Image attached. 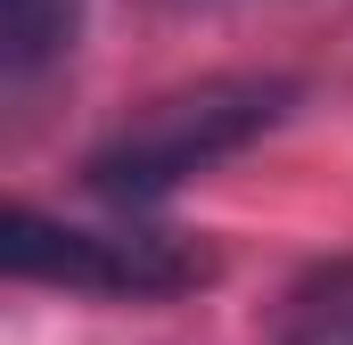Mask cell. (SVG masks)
<instances>
[{
    "label": "cell",
    "instance_id": "obj_2",
    "mask_svg": "<svg viewBox=\"0 0 353 345\" xmlns=\"http://www.w3.org/2000/svg\"><path fill=\"white\" fill-rule=\"evenodd\" d=\"M8 271L17 279H66V288H189L205 279V255L181 239H148V230H58L33 206L8 214Z\"/></svg>",
    "mask_w": 353,
    "mask_h": 345
},
{
    "label": "cell",
    "instance_id": "obj_3",
    "mask_svg": "<svg viewBox=\"0 0 353 345\" xmlns=\"http://www.w3.org/2000/svg\"><path fill=\"white\" fill-rule=\"evenodd\" d=\"M74 8L83 0H0V58H8V75H33L41 58H58L66 33H74Z\"/></svg>",
    "mask_w": 353,
    "mask_h": 345
},
{
    "label": "cell",
    "instance_id": "obj_1",
    "mask_svg": "<svg viewBox=\"0 0 353 345\" xmlns=\"http://www.w3.org/2000/svg\"><path fill=\"white\" fill-rule=\"evenodd\" d=\"M271 115H279V83H197L157 99L107 157H99V189H165L181 172L230 157L239 140H255Z\"/></svg>",
    "mask_w": 353,
    "mask_h": 345
},
{
    "label": "cell",
    "instance_id": "obj_4",
    "mask_svg": "<svg viewBox=\"0 0 353 345\" xmlns=\"http://www.w3.org/2000/svg\"><path fill=\"white\" fill-rule=\"evenodd\" d=\"M353 271H337V279H329V304H337V337H329V329H321V337H304V345H345V329H353ZM296 321H329V313H312V304H296Z\"/></svg>",
    "mask_w": 353,
    "mask_h": 345
}]
</instances>
